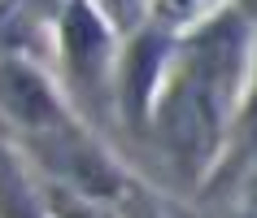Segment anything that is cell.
I'll use <instances>...</instances> for the list:
<instances>
[{
  "label": "cell",
  "instance_id": "6da1fadb",
  "mask_svg": "<svg viewBox=\"0 0 257 218\" xmlns=\"http://www.w3.org/2000/svg\"><path fill=\"white\" fill-rule=\"evenodd\" d=\"M196 5H205V0H162V14L166 18H192Z\"/></svg>",
  "mask_w": 257,
  "mask_h": 218
}]
</instances>
